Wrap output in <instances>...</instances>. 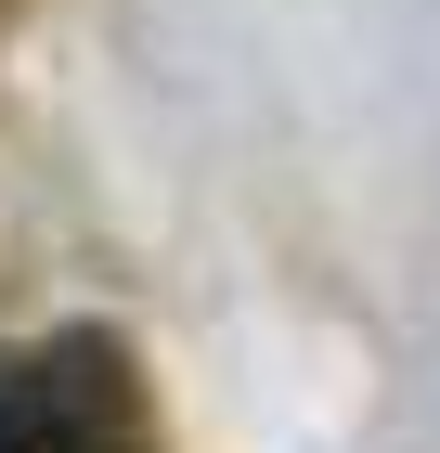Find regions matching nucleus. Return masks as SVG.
<instances>
[{"instance_id": "obj_1", "label": "nucleus", "mask_w": 440, "mask_h": 453, "mask_svg": "<svg viewBox=\"0 0 440 453\" xmlns=\"http://www.w3.org/2000/svg\"><path fill=\"white\" fill-rule=\"evenodd\" d=\"M0 453H156L143 441V363L117 324H52L0 349Z\"/></svg>"}]
</instances>
